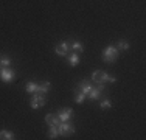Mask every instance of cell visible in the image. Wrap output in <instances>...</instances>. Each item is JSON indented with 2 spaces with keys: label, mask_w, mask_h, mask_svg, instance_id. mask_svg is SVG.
Instances as JSON below:
<instances>
[{
  "label": "cell",
  "mask_w": 146,
  "mask_h": 140,
  "mask_svg": "<svg viewBox=\"0 0 146 140\" xmlns=\"http://www.w3.org/2000/svg\"><path fill=\"white\" fill-rule=\"evenodd\" d=\"M58 135H59L58 126H48V132H47V137H48V139H51V140H54V139H58Z\"/></svg>",
  "instance_id": "obj_16"
},
{
  "label": "cell",
  "mask_w": 146,
  "mask_h": 140,
  "mask_svg": "<svg viewBox=\"0 0 146 140\" xmlns=\"http://www.w3.org/2000/svg\"><path fill=\"white\" fill-rule=\"evenodd\" d=\"M47 104V98H45L44 93H31V98H30V106L31 109H40Z\"/></svg>",
  "instance_id": "obj_3"
},
{
  "label": "cell",
  "mask_w": 146,
  "mask_h": 140,
  "mask_svg": "<svg viewBox=\"0 0 146 140\" xmlns=\"http://www.w3.org/2000/svg\"><path fill=\"white\" fill-rule=\"evenodd\" d=\"M70 50L76 51V53H82L84 51V44L79 41H73V42H70Z\"/></svg>",
  "instance_id": "obj_12"
},
{
  "label": "cell",
  "mask_w": 146,
  "mask_h": 140,
  "mask_svg": "<svg viewBox=\"0 0 146 140\" xmlns=\"http://www.w3.org/2000/svg\"><path fill=\"white\" fill-rule=\"evenodd\" d=\"M110 107H112V101H110L109 98H104L103 101H100V109L107 111V109H110Z\"/></svg>",
  "instance_id": "obj_19"
},
{
  "label": "cell",
  "mask_w": 146,
  "mask_h": 140,
  "mask_svg": "<svg viewBox=\"0 0 146 140\" xmlns=\"http://www.w3.org/2000/svg\"><path fill=\"white\" fill-rule=\"evenodd\" d=\"M16 135L14 132L8 131V129H0V140H14Z\"/></svg>",
  "instance_id": "obj_13"
},
{
  "label": "cell",
  "mask_w": 146,
  "mask_h": 140,
  "mask_svg": "<svg viewBox=\"0 0 146 140\" xmlns=\"http://www.w3.org/2000/svg\"><path fill=\"white\" fill-rule=\"evenodd\" d=\"M0 69H2V64H0Z\"/></svg>",
  "instance_id": "obj_20"
},
{
  "label": "cell",
  "mask_w": 146,
  "mask_h": 140,
  "mask_svg": "<svg viewBox=\"0 0 146 140\" xmlns=\"http://www.w3.org/2000/svg\"><path fill=\"white\" fill-rule=\"evenodd\" d=\"M58 131H59V135H62V137H68V135L75 134L76 128L75 125L70 121H61V123L58 125Z\"/></svg>",
  "instance_id": "obj_4"
},
{
  "label": "cell",
  "mask_w": 146,
  "mask_h": 140,
  "mask_svg": "<svg viewBox=\"0 0 146 140\" xmlns=\"http://www.w3.org/2000/svg\"><path fill=\"white\" fill-rule=\"evenodd\" d=\"M73 95H75V101H76L78 104H82V103L86 101V98H87V97L84 95V93L79 92L78 89H75V87H73Z\"/></svg>",
  "instance_id": "obj_14"
},
{
  "label": "cell",
  "mask_w": 146,
  "mask_h": 140,
  "mask_svg": "<svg viewBox=\"0 0 146 140\" xmlns=\"http://www.w3.org/2000/svg\"><path fill=\"white\" fill-rule=\"evenodd\" d=\"M59 121H70L72 117H73V109L72 107H62L56 112Z\"/></svg>",
  "instance_id": "obj_7"
},
{
  "label": "cell",
  "mask_w": 146,
  "mask_h": 140,
  "mask_svg": "<svg viewBox=\"0 0 146 140\" xmlns=\"http://www.w3.org/2000/svg\"><path fill=\"white\" fill-rule=\"evenodd\" d=\"M51 90V83L50 81H44V83H40V84H37V87H36V92L37 93H48ZM34 92V93H36Z\"/></svg>",
  "instance_id": "obj_10"
},
{
  "label": "cell",
  "mask_w": 146,
  "mask_h": 140,
  "mask_svg": "<svg viewBox=\"0 0 146 140\" xmlns=\"http://www.w3.org/2000/svg\"><path fill=\"white\" fill-rule=\"evenodd\" d=\"M54 53H56L58 56H61V58L67 56L68 53H70V42H68V41L59 42L56 47H54Z\"/></svg>",
  "instance_id": "obj_6"
},
{
  "label": "cell",
  "mask_w": 146,
  "mask_h": 140,
  "mask_svg": "<svg viewBox=\"0 0 146 140\" xmlns=\"http://www.w3.org/2000/svg\"><path fill=\"white\" fill-rule=\"evenodd\" d=\"M92 87H93L92 81H89V79H82V81L78 83V86H75V89H78L79 92H82L86 97H87V93L92 90Z\"/></svg>",
  "instance_id": "obj_8"
},
{
  "label": "cell",
  "mask_w": 146,
  "mask_h": 140,
  "mask_svg": "<svg viewBox=\"0 0 146 140\" xmlns=\"http://www.w3.org/2000/svg\"><path fill=\"white\" fill-rule=\"evenodd\" d=\"M45 123H47L48 126H58L61 121H59L56 114H47L45 115Z\"/></svg>",
  "instance_id": "obj_11"
},
{
  "label": "cell",
  "mask_w": 146,
  "mask_h": 140,
  "mask_svg": "<svg viewBox=\"0 0 146 140\" xmlns=\"http://www.w3.org/2000/svg\"><path fill=\"white\" fill-rule=\"evenodd\" d=\"M0 64H2V67H11L13 61H11V58H9V56L2 55V56H0Z\"/></svg>",
  "instance_id": "obj_17"
},
{
  "label": "cell",
  "mask_w": 146,
  "mask_h": 140,
  "mask_svg": "<svg viewBox=\"0 0 146 140\" xmlns=\"http://www.w3.org/2000/svg\"><path fill=\"white\" fill-rule=\"evenodd\" d=\"M0 79L3 83H11L16 79V72L11 67H2L0 69Z\"/></svg>",
  "instance_id": "obj_5"
},
{
  "label": "cell",
  "mask_w": 146,
  "mask_h": 140,
  "mask_svg": "<svg viewBox=\"0 0 146 140\" xmlns=\"http://www.w3.org/2000/svg\"><path fill=\"white\" fill-rule=\"evenodd\" d=\"M67 58H68V65H70V67H76V65H79V62H81L79 53H76V51H72V53H68Z\"/></svg>",
  "instance_id": "obj_9"
},
{
  "label": "cell",
  "mask_w": 146,
  "mask_h": 140,
  "mask_svg": "<svg viewBox=\"0 0 146 140\" xmlns=\"http://www.w3.org/2000/svg\"><path fill=\"white\" fill-rule=\"evenodd\" d=\"M36 87H37V83H34V81H28L25 84V92H28V93H34L36 92Z\"/></svg>",
  "instance_id": "obj_18"
},
{
  "label": "cell",
  "mask_w": 146,
  "mask_h": 140,
  "mask_svg": "<svg viewBox=\"0 0 146 140\" xmlns=\"http://www.w3.org/2000/svg\"><path fill=\"white\" fill-rule=\"evenodd\" d=\"M90 81H93L95 84H104L106 86L107 83H112V84L117 83V78L113 75H110V73H107L106 70H93Z\"/></svg>",
  "instance_id": "obj_1"
},
{
  "label": "cell",
  "mask_w": 146,
  "mask_h": 140,
  "mask_svg": "<svg viewBox=\"0 0 146 140\" xmlns=\"http://www.w3.org/2000/svg\"><path fill=\"white\" fill-rule=\"evenodd\" d=\"M118 56H120V50H118L115 45H107V47L101 51V59H103V62H106V64L115 62L118 59Z\"/></svg>",
  "instance_id": "obj_2"
},
{
  "label": "cell",
  "mask_w": 146,
  "mask_h": 140,
  "mask_svg": "<svg viewBox=\"0 0 146 140\" xmlns=\"http://www.w3.org/2000/svg\"><path fill=\"white\" fill-rule=\"evenodd\" d=\"M115 47H117L120 51H127V50L131 48V45H129V42H127L126 39H121V41H118V42H117Z\"/></svg>",
  "instance_id": "obj_15"
}]
</instances>
